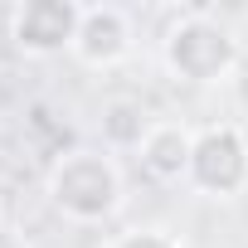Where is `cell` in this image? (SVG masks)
<instances>
[{
  "instance_id": "cell-7",
  "label": "cell",
  "mask_w": 248,
  "mask_h": 248,
  "mask_svg": "<svg viewBox=\"0 0 248 248\" xmlns=\"http://www.w3.org/2000/svg\"><path fill=\"white\" fill-rule=\"evenodd\" d=\"M97 132H102V151H137L151 132V117L137 97H107L102 117H97Z\"/></svg>"
},
{
  "instance_id": "cell-6",
  "label": "cell",
  "mask_w": 248,
  "mask_h": 248,
  "mask_svg": "<svg viewBox=\"0 0 248 248\" xmlns=\"http://www.w3.org/2000/svg\"><path fill=\"white\" fill-rule=\"evenodd\" d=\"M190 151H195V127H185V122H151L146 141L137 146L141 170L161 185H185L190 180Z\"/></svg>"
},
{
  "instance_id": "cell-2",
  "label": "cell",
  "mask_w": 248,
  "mask_h": 248,
  "mask_svg": "<svg viewBox=\"0 0 248 248\" xmlns=\"http://www.w3.org/2000/svg\"><path fill=\"white\" fill-rule=\"evenodd\" d=\"M238 63H243L238 34L204 10L170 20L161 34V68L185 88H219L238 73Z\"/></svg>"
},
{
  "instance_id": "cell-3",
  "label": "cell",
  "mask_w": 248,
  "mask_h": 248,
  "mask_svg": "<svg viewBox=\"0 0 248 248\" xmlns=\"http://www.w3.org/2000/svg\"><path fill=\"white\" fill-rule=\"evenodd\" d=\"M185 185L204 200L248 195V132L233 127V122L195 127V151H190V180Z\"/></svg>"
},
{
  "instance_id": "cell-1",
  "label": "cell",
  "mask_w": 248,
  "mask_h": 248,
  "mask_svg": "<svg viewBox=\"0 0 248 248\" xmlns=\"http://www.w3.org/2000/svg\"><path fill=\"white\" fill-rule=\"evenodd\" d=\"M44 195H49L54 214L93 229V224H112L127 209V175H122L112 151L73 146V151L54 156V166L44 175Z\"/></svg>"
},
{
  "instance_id": "cell-4",
  "label": "cell",
  "mask_w": 248,
  "mask_h": 248,
  "mask_svg": "<svg viewBox=\"0 0 248 248\" xmlns=\"http://www.w3.org/2000/svg\"><path fill=\"white\" fill-rule=\"evenodd\" d=\"M83 5L78 0H25L10 10V44L25 59H59L73 54Z\"/></svg>"
},
{
  "instance_id": "cell-9",
  "label": "cell",
  "mask_w": 248,
  "mask_h": 248,
  "mask_svg": "<svg viewBox=\"0 0 248 248\" xmlns=\"http://www.w3.org/2000/svg\"><path fill=\"white\" fill-rule=\"evenodd\" d=\"M0 248H30V238H25L10 219H0Z\"/></svg>"
},
{
  "instance_id": "cell-5",
  "label": "cell",
  "mask_w": 248,
  "mask_h": 248,
  "mask_svg": "<svg viewBox=\"0 0 248 248\" xmlns=\"http://www.w3.org/2000/svg\"><path fill=\"white\" fill-rule=\"evenodd\" d=\"M137 54V20L122 5H83L78 20V39H73V59L83 68H122Z\"/></svg>"
},
{
  "instance_id": "cell-8",
  "label": "cell",
  "mask_w": 248,
  "mask_h": 248,
  "mask_svg": "<svg viewBox=\"0 0 248 248\" xmlns=\"http://www.w3.org/2000/svg\"><path fill=\"white\" fill-rule=\"evenodd\" d=\"M102 248H185V243H180V233H170L161 224H137V229L112 233Z\"/></svg>"
}]
</instances>
